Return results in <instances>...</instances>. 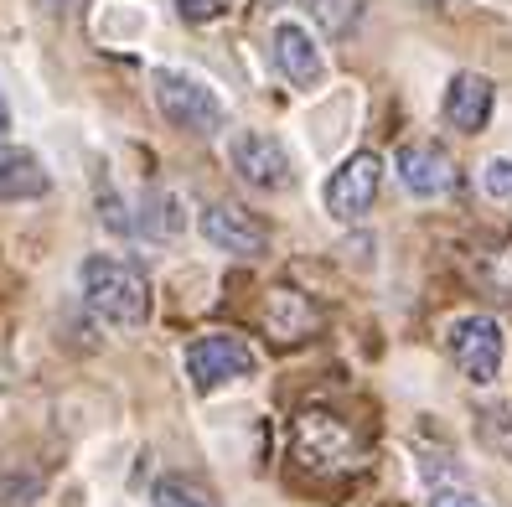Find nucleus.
<instances>
[{
    "label": "nucleus",
    "instance_id": "obj_1",
    "mask_svg": "<svg viewBox=\"0 0 512 507\" xmlns=\"http://www.w3.org/2000/svg\"><path fill=\"white\" fill-rule=\"evenodd\" d=\"M78 290H83L88 311L109 326H145L150 321V280L135 259L88 254L78 264Z\"/></svg>",
    "mask_w": 512,
    "mask_h": 507
},
{
    "label": "nucleus",
    "instance_id": "obj_2",
    "mask_svg": "<svg viewBox=\"0 0 512 507\" xmlns=\"http://www.w3.org/2000/svg\"><path fill=\"white\" fill-rule=\"evenodd\" d=\"M150 94H156V109L166 114V125L187 130V135H218L228 125V104L207 78L187 73V68H156L150 73Z\"/></svg>",
    "mask_w": 512,
    "mask_h": 507
},
{
    "label": "nucleus",
    "instance_id": "obj_3",
    "mask_svg": "<svg viewBox=\"0 0 512 507\" xmlns=\"http://www.w3.org/2000/svg\"><path fill=\"white\" fill-rule=\"evenodd\" d=\"M378 187H383V156L378 151H352L337 171L326 176L321 202H326V213L337 223H357V218L373 213Z\"/></svg>",
    "mask_w": 512,
    "mask_h": 507
},
{
    "label": "nucleus",
    "instance_id": "obj_4",
    "mask_svg": "<svg viewBox=\"0 0 512 507\" xmlns=\"http://www.w3.org/2000/svg\"><path fill=\"white\" fill-rule=\"evenodd\" d=\"M445 347H450V357H456V368H461L466 383H476V389L497 383L502 357H507V337H502V326L492 316H461V321H450Z\"/></svg>",
    "mask_w": 512,
    "mask_h": 507
},
{
    "label": "nucleus",
    "instance_id": "obj_5",
    "mask_svg": "<svg viewBox=\"0 0 512 507\" xmlns=\"http://www.w3.org/2000/svg\"><path fill=\"white\" fill-rule=\"evenodd\" d=\"M259 368V357L244 337H233V332H213V337H197L187 347V378H192V389L197 394H218L223 383H238V378H249Z\"/></svg>",
    "mask_w": 512,
    "mask_h": 507
},
{
    "label": "nucleus",
    "instance_id": "obj_6",
    "mask_svg": "<svg viewBox=\"0 0 512 507\" xmlns=\"http://www.w3.org/2000/svg\"><path fill=\"white\" fill-rule=\"evenodd\" d=\"M228 166L238 171V182L254 192H285L295 182V166L285 156V145L264 130H238L228 140Z\"/></svg>",
    "mask_w": 512,
    "mask_h": 507
},
{
    "label": "nucleus",
    "instance_id": "obj_7",
    "mask_svg": "<svg viewBox=\"0 0 512 507\" xmlns=\"http://www.w3.org/2000/svg\"><path fill=\"white\" fill-rule=\"evenodd\" d=\"M197 228H202L207 244L223 249V254H233V259H259V254H269V228L249 213V207H238V202L202 207Z\"/></svg>",
    "mask_w": 512,
    "mask_h": 507
},
{
    "label": "nucleus",
    "instance_id": "obj_8",
    "mask_svg": "<svg viewBox=\"0 0 512 507\" xmlns=\"http://www.w3.org/2000/svg\"><path fill=\"white\" fill-rule=\"evenodd\" d=\"M269 57H275L280 78H285L290 88H306V94L326 78V57H321L316 37H311L300 21H280V26H275V37H269Z\"/></svg>",
    "mask_w": 512,
    "mask_h": 507
},
{
    "label": "nucleus",
    "instance_id": "obj_9",
    "mask_svg": "<svg viewBox=\"0 0 512 507\" xmlns=\"http://www.w3.org/2000/svg\"><path fill=\"white\" fill-rule=\"evenodd\" d=\"M394 171H399L404 192H414V197H445L450 187H456V161L430 140L404 145V151L394 156Z\"/></svg>",
    "mask_w": 512,
    "mask_h": 507
},
{
    "label": "nucleus",
    "instance_id": "obj_10",
    "mask_svg": "<svg viewBox=\"0 0 512 507\" xmlns=\"http://www.w3.org/2000/svg\"><path fill=\"white\" fill-rule=\"evenodd\" d=\"M492 104H497V88L492 78H481V73H456L445 88V125L450 130H461V135H481L487 130V119H492Z\"/></svg>",
    "mask_w": 512,
    "mask_h": 507
},
{
    "label": "nucleus",
    "instance_id": "obj_11",
    "mask_svg": "<svg viewBox=\"0 0 512 507\" xmlns=\"http://www.w3.org/2000/svg\"><path fill=\"white\" fill-rule=\"evenodd\" d=\"M52 192V171L26 145H0V202H42Z\"/></svg>",
    "mask_w": 512,
    "mask_h": 507
},
{
    "label": "nucleus",
    "instance_id": "obj_12",
    "mask_svg": "<svg viewBox=\"0 0 512 507\" xmlns=\"http://www.w3.org/2000/svg\"><path fill=\"white\" fill-rule=\"evenodd\" d=\"M295 445H300V456L316 461V466H347L352 456V440L337 420H326V414H306L295 430Z\"/></svg>",
    "mask_w": 512,
    "mask_h": 507
},
{
    "label": "nucleus",
    "instance_id": "obj_13",
    "mask_svg": "<svg viewBox=\"0 0 512 507\" xmlns=\"http://www.w3.org/2000/svg\"><path fill=\"white\" fill-rule=\"evenodd\" d=\"M182 197L176 192H150L145 202H140V218H135V228L145 233V238H176L182 233Z\"/></svg>",
    "mask_w": 512,
    "mask_h": 507
},
{
    "label": "nucleus",
    "instance_id": "obj_14",
    "mask_svg": "<svg viewBox=\"0 0 512 507\" xmlns=\"http://www.w3.org/2000/svg\"><path fill=\"white\" fill-rule=\"evenodd\" d=\"M156 507H218L213 492H202L197 482H182V476H166L156 487Z\"/></svg>",
    "mask_w": 512,
    "mask_h": 507
},
{
    "label": "nucleus",
    "instance_id": "obj_15",
    "mask_svg": "<svg viewBox=\"0 0 512 507\" xmlns=\"http://www.w3.org/2000/svg\"><path fill=\"white\" fill-rule=\"evenodd\" d=\"M481 187H487V197L507 202V197H512V161H507V156H497V161L481 166Z\"/></svg>",
    "mask_w": 512,
    "mask_h": 507
},
{
    "label": "nucleus",
    "instance_id": "obj_16",
    "mask_svg": "<svg viewBox=\"0 0 512 507\" xmlns=\"http://www.w3.org/2000/svg\"><path fill=\"white\" fill-rule=\"evenodd\" d=\"M228 6L233 0H176V16H182L187 26H207V21H218Z\"/></svg>",
    "mask_w": 512,
    "mask_h": 507
},
{
    "label": "nucleus",
    "instance_id": "obj_17",
    "mask_svg": "<svg viewBox=\"0 0 512 507\" xmlns=\"http://www.w3.org/2000/svg\"><path fill=\"white\" fill-rule=\"evenodd\" d=\"M430 507H487V502H481L476 492H456V487H450V492H435Z\"/></svg>",
    "mask_w": 512,
    "mask_h": 507
},
{
    "label": "nucleus",
    "instance_id": "obj_18",
    "mask_svg": "<svg viewBox=\"0 0 512 507\" xmlns=\"http://www.w3.org/2000/svg\"><path fill=\"white\" fill-rule=\"evenodd\" d=\"M32 6H37L42 16H57V21H63V16H78V11H83V0H32Z\"/></svg>",
    "mask_w": 512,
    "mask_h": 507
},
{
    "label": "nucleus",
    "instance_id": "obj_19",
    "mask_svg": "<svg viewBox=\"0 0 512 507\" xmlns=\"http://www.w3.org/2000/svg\"><path fill=\"white\" fill-rule=\"evenodd\" d=\"M11 135V109H6V94H0V140Z\"/></svg>",
    "mask_w": 512,
    "mask_h": 507
}]
</instances>
